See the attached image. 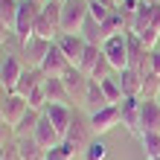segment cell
Instances as JSON below:
<instances>
[{
	"mask_svg": "<svg viewBox=\"0 0 160 160\" xmlns=\"http://www.w3.org/2000/svg\"><path fill=\"white\" fill-rule=\"evenodd\" d=\"M41 117H44V111H35V108H29L23 114V119L18 122V125L12 128V137L15 140H23V137H32L35 134V128H38V122H41Z\"/></svg>",
	"mask_w": 160,
	"mask_h": 160,
	"instance_id": "d6986e66",
	"label": "cell"
},
{
	"mask_svg": "<svg viewBox=\"0 0 160 160\" xmlns=\"http://www.w3.org/2000/svg\"><path fill=\"white\" fill-rule=\"evenodd\" d=\"M152 52L154 50H148L137 35L128 32V67L134 73H140V76H148L152 73Z\"/></svg>",
	"mask_w": 160,
	"mask_h": 160,
	"instance_id": "277c9868",
	"label": "cell"
},
{
	"mask_svg": "<svg viewBox=\"0 0 160 160\" xmlns=\"http://www.w3.org/2000/svg\"><path fill=\"white\" fill-rule=\"evenodd\" d=\"M44 117L52 122V128L61 134V140H64V134H67V128H70V122H73V108L70 105H47L44 108Z\"/></svg>",
	"mask_w": 160,
	"mask_h": 160,
	"instance_id": "5bb4252c",
	"label": "cell"
},
{
	"mask_svg": "<svg viewBox=\"0 0 160 160\" xmlns=\"http://www.w3.org/2000/svg\"><path fill=\"white\" fill-rule=\"evenodd\" d=\"M44 148L35 143L32 137H23V140H15V157L18 160H44Z\"/></svg>",
	"mask_w": 160,
	"mask_h": 160,
	"instance_id": "44dd1931",
	"label": "cell"
},
{
	"mask_svg": "<svg viewBox=\"0 0 160 160\" xmlns=\"http://www.w3.org/2000/svg\"><path fill=\"white\" fill-rule=\"evenodd\" d=\"M88 18H90V0H67L61 6V32L82 35V26Z\"/></svg>",
	"mask_w": 160,
	"mask_h": 160,
	"instance_id": "7a4b0ae2",
	"label": "cell"
},
{
	"mask_svg": "<svg viewBox=\"0 0 160 160\" xmlns=\"http://www.w3.org/2000/svg\"><path fill=\"white\" fill-rule=\"evenodd\" d=\"M9 38H15V32L9 29L6 23H0V47H6V41H9Z\"/></svg>",
	"mask_w": 160,
	"mask_h": 160,
	"instance_id": "f546056e",
	"label": "cell"
},
{
	"mask_svg": "<svg viewBox=\"0 0 160 160\" xmlns=\"http://www.w3.org/2000/svg\"><path fill=\"white\" fill-rule=\"evenodd\" d=\"M50 50H52V41L32 35V38L21 47V58H23V64H26V67L41 70V64H44V58H47V52H50Z\"/></svg>",
	"mask_w": 160,
	"mask_h": 160,
	"instance_id": "8992f818",
	"label": "cell"
},
{
	"mask_svg": "<svg viewBox=\"0 0 160 160\" xmlns=\"http://www.w3.org/2000/svg\"><path fill=\"white\" fill-rule=\"evenodd\" d=\"M111 15H114V12H111V9L108 6H102L99 3V0H90V18H93V21H105V18H111Z\"/></svg>",
	"mask_w": 160,
	"mask_h": 160,
	"instance_id": "83f0119b",
	"label": "cell"
},
{
	"mask_svg": "<svg viewBox=\"0 0 160 160\" xmlns=\"http://www.w3.org/2000/svg\"><path fill=\"white\" fill-rule=\"evenodd\" d=\"M44 160H73V157H70L67 152H64L61 146H55V148H50V152L44 154Z\"/></svg>",
	"mask_w": 160,
	"mask_h": 160,
	"instance_id": "f1b7e54d",
	"label": "cell"
},
{
	"mask_svg": "<svg viewBox=\"0 0 160 160\" xmlns=\"http://www.w3.org/2000/svg\"><path fill=\"white\" fill-rule=\"evenodd\" d=\"M117 79H119V84H122V93H125V96L140 99V90H143V76H140V73H134L131 67H125V70L117 73Z\"/></svg>",
	"mask_w": 160,
	"mask_h": 160,
	"instance_id": "ffe728a7",
	"label": "cell"
},
{
	"mask_svg": "<svg viewBox=\"0 0 160 160\" xmlns=\"http://www.w3.org/2000/svg\"><path fill=\"white\" fill-rule=\"evenodd\" d=\"M35 3H41V6H44V3H50V0H35Z\"/></svg>",
	"mask_w": 160,
	"mask_h": 160,
	"instance_id": "d6a6232c",
	"label": "cell"
},
{
	"mask_svg": "<svg viewBox=\"0 0 160 160\" xmlns=\"http://www.w3.org/2000/svg\"><path fill=\"white\" fill-rule=\"evenodd\" d=\"M32 140H35V143H38V146L44 148V152H50V148L61 146V134L52 128V122L47 119V117H41V122H38V128H35Z\"/></svg>",
	"mask_w": 160,
	"mask_h": 160,
	"instance_id": "e0dca14e",
	"label": "cell"
},
{
	"mask_svg": "<svg viewBox=\"0 0 160 160\" xmlns=\"http://www.w3.org/2000/svg\"><path fill=\"white\" fill-rule=\"evenodd\" d=\"M102 52H105L108 64L114 67V73L125 70V67H128V32H122V35H114V38H108L105 44H102Z\"/></svg>",
	"mask_w": 160,
	"mask_h": 160,
	"instance_id": "5b68a950",
	"label": "cell"
},
{
	"mask_svg": "<svg viewBox=\"0 0 160 160\" xmlns=\"http://www.w3.org/2000/svg\"><path fill=\"white\" fill-rule=\"evenodd\" d=\"M117 3H122V0H117Z\"/></svg>",
	"mask_w": 160,
	"mask_h": 160,
	"instance_id": "e575fe53",
	"label": "cell"
},
{
	"mask_svg": "<svg viewBox=\"0 0 160 160\" xmlns=\"http://www.w3.org/2000/svg\"><path fill=\"white\" fill-rule=\"evenodd\" d=\"M140 128L160 134V102L157 99H140Z\"/></svg>",
	"mask_w": 160,
	"mask_h": 160,
	"instance_id": "9a60e30c",
	"label": "cell"
},
{
	"mask_svg": "<svg viewBox=\"0 0 160 160\" xmlns=\"http://www.w3.org/2000/svg\"><path fill=\"white\" fill-rule=\"evenodd\" d=\"M44 93H47V102L50 105H70L73 108V96L64 88V79H55V76H47L44 79Z\"/></svg>",
	"mask_w": 160,
	"mask_h": 160,
	"instance_id": "2e32d148",
	"label": "cell"
},
{
	"mask_svg": "<svg viewBox=\"0 0 160 160\" xmlns=\"http://www.w3.org/2000/svg\"><path fill=\"white\" fill-rule=\"evenodd\" d=\"M119 111H122V125L128 128V134L143 137V128H140V99L125 96L119 102Z\"/></svg>",
	"mask_w": 160,
	"mask_h": 160,
	"instance_id": "30bf717a",
	"label": "cell"
},
{
	"mask_svg": "<svg viewBox=\"0 0 160 160\" xmlns=\"http://www.w3.org/2000/svg\"><path fill=\"white\" fill-rule=\"evenodd\" d=\"M84 105L90 108V114H96V111H102L108 105V99H105V93H102V84L96 79H90L88 84V93H84Z\"/></svg>",
	"mask_w": 160,
	"mask_h": 160,
	"instance_id": "7402d4cb",
	"label": "cell"
},
{
	"mask_svg": "<svg viewBox=\"0 0 160 160\" xmlns=\"http://www.w3.org/2000/svg\"><path fill=\"white\" fill-rule=\"evenodd\" d=\"M41 9L44 6L35 3V0H18V23H15V41H18V47H23L35 35V21H38Z\"/></svg>",
	"mask_w": 160,
	"mask_h": 160,
	"instance_id": "6da1fadb",
	"label": "cell"
},
{
	"mask_svg": "<svg viewBox=\"0 0 160 160\" xmlns=\"http://www.w3.org/2000/svg\"><path fill=\"white\" fill-rule=\"evenodd\" d=\"M122 122V111L119 105H105L102 111L90 114V125H93V134H108L111 128H117Z\"/></svg>",
	"mask_w": 160,
	"mask_h": 160,
	"instance_id": "9c48e42d",
	"label": "cell"
},
{
	"mask_svg": "<svg viewBox=\"0 0 160 160\" xmlns=\"http://www.w3.org/2000/svg\"><path fill=\"white\" fill-rule=\"evenodd\" d=\"M64 140L76 148V152H84L90 143H93V125H90V117H84L82 111L73 108V122L67 128V134H64Z\"/></svg>",
	"mask_w": 160,
	"mask_h": 160,
	"instance_id": "3957f363",
	"label": "cell"
},
{
	"mask_svg": "<svg viewBox=\"0 0 160 160\" xmlns=\"http://www.w3.org/2000/svg\"><path fill=\"white\" fill-rule=\"evenodd\" d=\"M3 146H6V143H3V131H0V148H3Z\"/></svg>",
	"mask_w": 160,
	"mask_h": 160,
	"instance_id": "1f68e13d",
	"label": "cell"
},
{
	"mask_svg": "<svg viewBox=\"0 0 160 160\" xmlns=\"http://www.w3.org/2000/svg\"><path fill=\"white\" fill-rule=\"evenodd\" d=\"M0 111H3V117H6V125H9V131H12L18 122L23 119V114L29 111V102H26L23 96H18V93H9V99L0 105Z\"/></svg>",
	"mask_w": 160,
	"mask_h": 160,
	"instance_id": "4fadbf2b",
	"label": "cell"
},
{
	"mask_svg": "<svg viewBox=\"0 0 160 160\" xmlns=\"http://www.w3.org/2000/svg\"><path fill=\"white\" fill-rule=\"evenodd\" d=\"M99 55H102V47L88 44V50H84V58H82V64H79V70L84 73V76H90V73H93V64L99 61Z\"/></svg>",
	"mask_w": 160,
	"mask_h": 160,
	"instance_id": "d4e9b609",
	"label": "cell"
},
{
	"mask_svg": "<svg viewBox=\"0 0 160 160\" xmlns=\"http://www.w3.org/2000/svg\"><path fill=\"white\" fill-rule=\"evenodd\" d=\"M55 47L67 55V61L73 64V67H79L82 58H84V50H88V41H84L82 35H67V32H61L58 38H55Z\"/></svg>",
	"mask_w": 160,
	"mask_h": 160,
	"instance_id": "52a82bcc",
	"label": "cell"
},
{
	"mask_svg": "<svg viewBox=\"0 0 160 160\" xmlns=\"http://www.w3.org/2000/svg\"><path fill=\"white\" fill-rule=\"evenodd\" d=\"M140 143H143L146 160H157V157H160V134H157V131H143Z\"/></svg>",
	"mask_w": 160,
	"mask_h": 160,
	"instance_id": "cb8c5ba5",
	"label": "cell"
},
{
	"mask_svg": "<svg viewBox=\"0 0 160 160\" xmlns=\"http://www.w3.org/2000/svg\"><path fill=\"white\" fill-rule=\"evenodd\" d=\"M84 160H108V146L102 140H93V143L84 148Z\"/></svg>",
	"mask_w": 160,
	"mask_h": 160,
	"instance_id": "4316f807",
	"label": "cell"
},
{
	"mask_svg": "<svg viewBox=\"0 0 160 160\" xmlns=\"http://www.w3.org/2000/svg\"><path fill=\"white\" fill-rule=\"evenodd\" d=\"M157 160H160V157H157Z\"/></svg>",
	"mask_w": 160,
	"mask_h": 160,
	"instance_id": "d590c367",
	"label": "cell"
},
{
	"mask_svg": "<svg viewBox=\"0 0 160 160\" xmlns=\"http://www.w3.org/2000/svg\"><path fill=\"white\" fill-rule=\"evenodd\" d=\"M70 67H73V64L67 61V55H64L58 47H55V41H52V50L47 52V58H44V64H41V73H44V76H55V79H61Z\"/></svg>",
	"mask_w": 160,
	"mask_h": 160,
	"instance_id": "8fae6325",
	"label": "cell"
},
{
	"mask_svg": "<svg viewBox=\"0 0 160 160\" xmlns=\"http://www.w3.org/2000/svg\"><path fill=\"white\" fill-rule=\"evenodd\" d=\"M102 93H105V99H108V105H119L122 99H125V93H122V84L117 79V73L114 76H108V79H102Z\"/></svg>",
	"mask_w": 160,
	"mask_h": 160,
	"instance_id": "603a6c76",
	"label": "cell"
},
{
	"mask_svg": "<svg viewBox=\"0 0 160 160\" xmlns=\"http://www.w3.org/2000/svg\"><path fill=\"white\" fill-rule=\"evenodd\" d=\"M152 73H154V76H160V50L152 52Z\"/></svg>",
	"mask_w": 160,
	"mask_h": 160,
	"instance_id": "4dcf8cb0",
	"label": "cell"
},
{
	"mask_svg": "<svg viewBox=\"0 0 160 160\" xmlns=\"http://www.w3.org/2000/svg\"><path fill=\"white\" fill-rule=\"evenodd\" d=\"M61 79H64V88H67V93L73 96V102H84V93H88L90 76H84L79 67H70Z\"/></svg>",
	"mask_w": 160,
	"mask_h": 160,
	"instance_id": "7c38bea8",
	"label": "cell"
},
{
	"mask_svg": "<svg viewBox=\"0 0 160 160\" xmlns=\"http://www.w3.org/2000/svg\"><path fill=\"white\" fill-rule=\"evenodd\" d=\"M44 79H47V76H44L41 70L26 67V70H23V76H21V82L15 84V90H12V93H18V96H23V99H29V93H32V90H38L41 84H44Z\"/></svg>",
	"mask_w": 160,
	"mask_h": 160,
	"instance_id": "ac0fdd59",
	"label": "cell"
},
{
	"mask_svg": "<svg viewBox=\"0 0 160 160\" xmlns=\"http://www.w3.org/2000/svg\"><path fill=\"white\" fill-rule=\"evenodd\" d=\"M157 93H160V76H154V73L143 76V90H140V99H157Z\"/></svg>",
	"mask_w": 160,
	"mask_h": 160,
	"instance_id": "484cf974",
	"label": "cell"
},
{
	"mask_svg": "<svg viewBox=\"0 0 160 160\" xmlns=\"http://www.w3.org/2000/svg\"><path fill=\"white\" fill-rule=\"evenodd\" d=\"M58 3H67V0H58Z\"/></svg>",
	"mask_w": 160,
	"mask_h": 160,
	"instance_id": "836d02e7",
	"label": "cell"
},
{
	"mask_svg": "<svg viewBox=\"0 0 160 160\" xmlns=\"http://www.w3.org/2000/svg\"><path fill=\"white\" fill-rule=\"evenodd\" d=\"M23 70H26V64H23V58H21V52H18V55H6L3 64H0V84H3V88L12 93L15 84L21 82Z\"/></svg>",
	"mask_w": 160,
	"mask_h": 160,
	"instance_id": "ba28073f",
	"label": "cell"
}]
</instances>
